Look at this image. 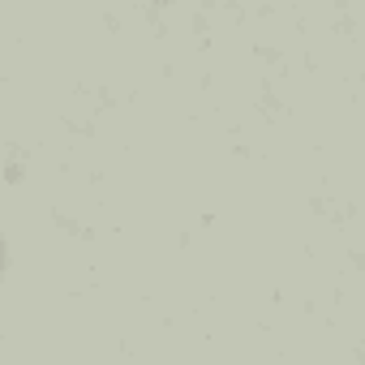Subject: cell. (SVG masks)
Returning <instances> with one entry per match:
<instances>
[]
</instances>
